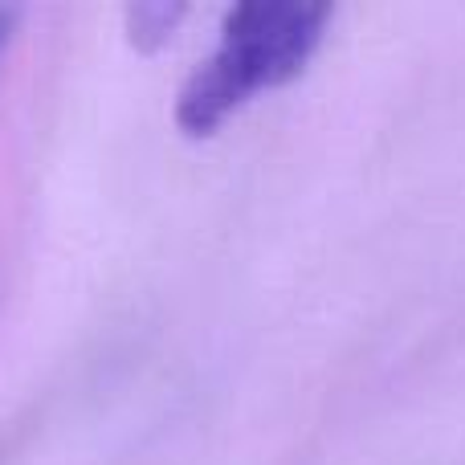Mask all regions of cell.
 Instances as JSON below:
<instances>
[{
    "label": "cell",
    "instance_id": "obj_1",
    "mask_svg": "<svg viewBox=\"0 0 465 465\" xmlns=\"http://www.w3.org/2000/svg\"><path fill=\"white\" fill-rule=\"evenodd\" d=\"M331 16V8L306 5H237L176 94L180 135H217L249 103L290 86L322 49Z\"/></svg>",
    "mask_w": 465,
    "mask_h": 465
},
{
    "label": "cell",
    "instance_id": "obj_2",
    "mask_svg": "<svg viewBox=\"0 0 465 465\" xmlns=\"http://www.w3.org/2000/svg\"><path fill=\"white\" fill-rule=\"evenodd\" d=\"M188 16V8H176V5H139V8H127V33L139 49H155L176 33V25Z\"/></svg>",
    "mask_w": 465,
    "mask_h": 465
},
{
    "label": "cell",
    "instance_id": "obj_3",
    "mask_svg": "<svg viewBox=\"0 0 465 465\" xmlns=\"http://www.w3.org/2000/svg\"><path fill=\"white\" fill-rule=\"evenodd\" d=\"M13 29H16V8H0V54L13 41Z\"/></svg>",
    "mask_w": 465,
    "mask_h": 465
}]
</instances>
